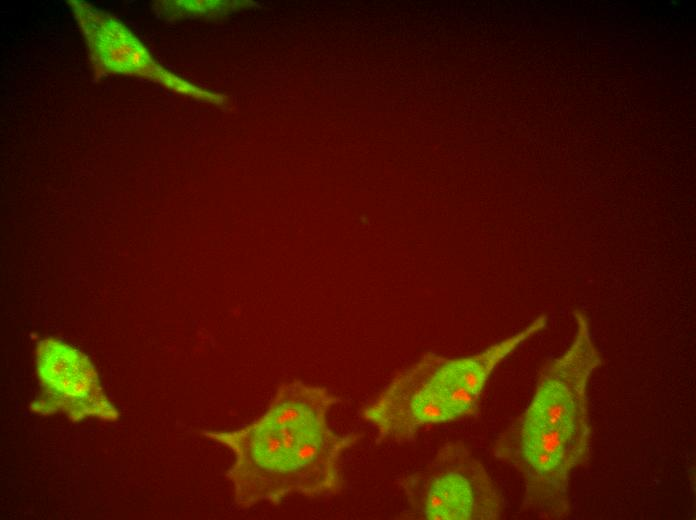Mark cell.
I'll return each mask as SVG.
<instances>
[{
    "label": "cell",
    "mask_w": 696,
    "mask_h": 520,
    "mask_svg": "<svg viewBox=\"0 0 696 520\" xmlns=\"http://www.w3.org/2000/svg\"><path fill=\"white\" fill-rule=\"evenodd\" d=\"M568 348L541 371L523 414L495 445V455L524 477L523 506L540 517L569 514L572 473L589 458L588 383L601 365L587 315L574 311Z\"/></svg>",
    "instance_id": "7a4b0ae2"
},
{
    "label": "cell",
    "mask_w": 696,
    "mask_h": 520,
    "mask_svg": "<svg viewBox=\"0 0 696 520\" xmlns=\"http://www.w3.org/2000/svg\"><path fill=\"white\" fill-rule=\"evenodd\" d=\"M37 362L40 379L57 405L81 418L86 414L115 417L85 355L60 341L46 339L39 344Z\"/></svg>",
    "instance_id": "5b68a950"
},
{
    "label": "cell",
    "mask_w": 696,
    "mask_h": 520,
    "mask_svg": "<svg viewBox=\"0 0 696 520\" xmlns=\"http://www.w3.org/2000/svg\"><path fill=\"white\" fill-rule=\"evenodd\" d=\"M410 518L494 520L503 515L500 491L483 464L460 443H447L427 462L399 479Z\"/></svg>",
    "instance_id": "277c9868"
},
{
    "label": "cell",
    "mask_w": 696,
    "mask_h": 520,
    "mask_svg": "<svg viewBox=\"0 0 696 520\" xmlns=\"http://www.w3.org/2000/svg\"><path fill=\"white\" fill-rule=\"evenodd\" d=\"M547 321V315H541L518 333L471 356H423L392 379L363 409V418L377 429L380 439L404 442L423 427L473 415L494 369L545 329Z\"/></svg>",
    "instance_id": "3957f363"
},
{
    "label": "cell",
    "mask_w": 696,
    "mask_h": 520,
    "mask_svg": "<svg viewBox=\"0 0 696 520\" xmlns=\"http://www.w3.org/2000/svg\"><path fill=\"white\" fill-rule=\"evenodd\" d=\"M340 398L303 381L282 384L266 411L244 427L203 434L234 454L227 478L241 509L278 505L290 495L310 498L336 494L342 487L340 459L359 439L338 434L328 423Z\"/></svg>",
    "instance_id": "6da1fadb"
}]
</instances>
